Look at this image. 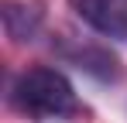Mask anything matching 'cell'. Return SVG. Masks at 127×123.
<instances>
[{"label":"cell","mask_w":127,"mask_h":123,"mask_svg":"<svg viewBox=\"0 0 127 123\" xmlns=\"http://www.w3.org/2000/svg\"><path fill=\"white\" fill-rule=\"evenodd\" d=\"M7 102L28 120H59V116H72L83 109L69 75L52 65H34L14 75L7 89Z\"/></svg>","instance_id":"6da1fadb"},{"label":"cell","mask_w":127,"mask_h":123,"mask_svg":"<svg viewBox=\"0 0 127 123\" xmlns=\"http://www.w3.org/2000/svg\"><path fill=\"white\" fill-rule=\"evenodd\" d=\"M55 55L65 65L79 68L83 75L103 82V85H113V82L124 79V62H120V55H113L106 44H96V41H59Z\"/></svg>","instance_id":"7a4b0ae2"},{"label":"cell","mask_w":127,"mask_h":123,"mask_svg":"<svg viewBox=\"0 0 127 123\" xmlns=\"http://www.w3.org/2000/svg\"><path fill=\"white\" fill-rule=\"evenodd\" d=\"M89 31L110 41H127V0H69Z\"/></svg>","instance_id":"3957f363"},{"label":"cell","mask_w":127,"mask_h":123,"mask_svg":"<svg viewBox=\"0 0 127 123\" xmlns=\"http://www.w3.org/2000/svg\"><path fill=\"white\" fill-rule=\"evenodd\" d=\"M0 20H3V34L14 44H31L41 38L45 10L28 0H0Z\"/></svg>","instance_id":"277c9868"}]
</instances>
